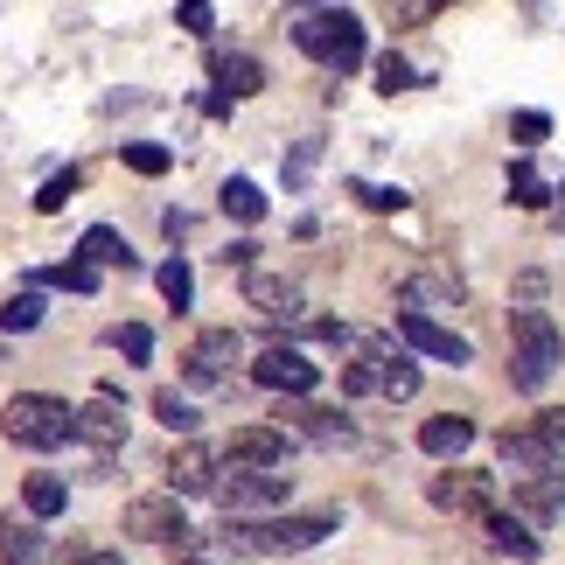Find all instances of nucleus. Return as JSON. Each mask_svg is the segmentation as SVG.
Listing matches in <instances>:
<instances>
[{
    "mask_svg": "<svg viewBox=\"0 0 565 565\" xmlns=\"http://www.w3.org/2000/svg\"><path fill=\"white\" fill-rule=\"evenodd\" d=\"M175 21H182V29H189V35H210V21H216V14L203 8V0H189V8H182Z\"/></svg>",
    "mask_w": 565,
    "mask_h": 565,
    "instance_id": "38",
    "label": "nucleus"
},
{
    "mask_svg": "<svg viewBox=\"0 0 565 565\" xmlns=\"http://www.w3.org/2000/svg\"><path fill=\"white\" fill-rule=\"evenodd\" d=\"M154 287H161V300H168L175 315H182L189 300H195V273H189V258H182V252H175V258H168V266L154 273Z\"/></svg>",
    "mask_w": 565,
    "mask_h": 565,
    "instance_id": "25",
    "label": "nucleus"
},
{
    "mask_svg": "<svg viewBox=\"0 0 565 565\" xmlns=\"http://www.w3.org/2000/svg\"><path fill=\"white\" fill-rule=\"evenodd\" d=\"M482 531H489V545L503 552V558H516V565H531V558H537V537H531L524 524H516V516L495 510V516H482Z\"/></svg>",
    "mask_w": 565,
    "mask_h": 565,
    "instance_id": "22",
    "label": "nucleus"
},
{
    "mask_svg": "<svg viewBox=\"0 0 565 565\" xmlns=\"http://www.w3.org/2000/svg\"><path fill=\"white\" fill-rule=\"evenodd\" d=\"M77 440H84V447H98V454L126 447V398H119V384H105L98 398L77 412Z\"/></svg>",
    "mask_w": 565,
    "mask_h": 565,
    "instance_id": "12",
    "label": "nucleus"
},
{
    "mask_svg": "<svg viewBox=\"0 0 565 565\" xmlns=\"http://www.w3.org/2000/svg\"><path fill=\"white\" fill-rule=\"evenodd\" d=\"M273 426L287 433V440H315V447H350V440H356V426L342 419V412H329V405H308V398H279Z\"/></svg>",
    "mask_w": 565,
    "mask_h": 565,
    "instance_id": "7",
    "label": "nucleus"
},
{
    "mask_svg": "<svg viewBox=\"0 0 565 565\" xmlns=\"http://www.w3.org/2000/svg\"><path fill=\"white\" fill-rule=\"evenodd\" d=\"M537 426H545V433H552V447L565 454V405H558V412H545V419H537Z\"/></svg>",
    "mask_w": 565,
    "mask_h": 565,
    "instance_id": "39",
    "label": "nucleus"
},
{
    "mask_svg": "<svg viewBox=\"0 0 565 565\" xmlns=\"http://www.w3.org/2000/svg\"><path fill=\"white\" fill-rule=\"evenodd\" d=\"M398 342H405V350H419V356H433V363H454V371L468 363V342L454 335V329H440L433 315H405L398 308Z\"/></svg>",
    "mask_w": 565,
    "mask_h": 565,
    "instance_id": "13",
    "label": "nucleus"
},
{
    "mask_svg": "<svg viewBox=\"0 0 565 565\" xmlns=\"http://www.w3.org/2000/svg\"><path fill=\"white\" fill-rule=\"evenodd\" d=\"M216 203H224V216H237V224H258V216H266V195H258V182H245V175H231Z\"/></svg>",
    "mask_w": 565,
    "mask_h": 565,
    "instance_id": "24",
    "label": "nucleus"
},
{
    "mask_svg": "<svg viewBox=\"0 0 565 565\" xmlns=\"http://www.w3.org/2000/svg\"><path fill=\"white\" fill-rule=\"evenodd\" d=\"M168 161H175V154L154 147V140H134V147H126V168H134V175H168Z\"/></svg>",
    "mask_w": 565,
    "mask_h": 565,
    "instance_id": "31",
    "label": "nucleus"
},
{
    "mask_svg": "<svg viewBox=\"0 0 565 565\" xmlns=\"http://www.w3.org/2000/svg\"><path fill=\"white\" fill-rule=\"evenodd\" d=\"M426 495H433V510H447V516H495V482L489 475H475V468H447V475H433L426 482Z\"/></svg>",
    "mask_w": 565,
    "mask_h": 565,
    "instance_id": "8",
    "label": "nucleus"
},
{
    "mask_svg": "<svg viewBox=\"0 0 565 565\" xmlns=\"http://www.w3.org/2000/svg\"><path fill=\"white\" fill-rule=\"evenodd\" d=\"M329 531H335V516H329V510L258 516V524H224V531H216V552H224V558H237V552H258V558H294V552H315Z\"/></svg>",
    "mask_w": 565,
    "mask_h": 565,
    "instance_id": "1",
    "label": "nucleus"
},
{
    "mask_svg": "<svg viewBox=\"0 0 565 565\" xmlns=\"http://www.w3.org/2000/svg\"><path fill=\"white\" fill-rule=\"evenodd\" d=\"M294 42L308 50L321 71H356L363 56V14H350V8H315V14H300L294 21Z\"/></svg>",
    "mask_w": 565,
    "mask_h": 565,
    "instance_id": "4",
    "label": "nucleus"
},
{
    "mask_svg": "<svg viewBox=\"0 0 565 565\" xmlns=\"http://www.w3.org/2000/svg\"><path fill=\"white\" fill-rule=\"evenodd\" d=\"M342 391H350V398H363V391H384V356H377V350L350 356V363H342Z\"/></svg>",
    "mask_w": 565,
    "mask_h": 565,
    "instance_id": "26",
    "label": "nucleus"
},
{
    "mask_svg": "<svg viewBox=\"0 0 565 565\" xmlns=\"http://www.w3.org/2000/svg\"><path fill=\"white\" fill-rule=\"evenodd\" d=\"M21 510H29L35 524L63 516V510H71V489H63V475H29V482H21Z\"/></svg>",
    "mask_w": 565,
    "mask_h": 565,
    "instance_id": "21",
    "label": "nucleus"
},
{
    "mask_svg": "<svg viewBox=\"0 0 565 565\" xmlns=\"http://www.w3.org/2000/svg\"><path fill=\"white\" fill-rule=\"evenodd\" d=\"M71 189H77V168H63V175H50V182L35 189V210H42V216H56L63 203H71Z\"/></svg>",
    "mask_w": 565,
    "mask_h": 565,
    "instance_id": "33",
    "label": "nucleus"
},
{
    "mask_svg": "<svg viewBox=\"0 0 565 565\" xmlns=\"http://www.w3.org/2000/svg\"><path fill=\"white\" fill-rule=\"evenodd\" d=\"M245 356V342H237V329H203L195 335V350H189V384H224V371Z\"/></svg>",
    "mask_w": 565,
    "mask_h": 565,
    "instance_id": "14",
    "label": "nucleus"
},
{
    "mask_svg": "<svg viewBox=\"0 0 565 565\" xmlns=\"http://www.w3.org/2000/svg\"><path fill=\"white\" fill-rule=\"evenodd\" d=\"M405 84H412V63H405L398 50L377 56V92H405Z\"/></svg>",
    "mask_w": 565,
    "mask_h": 565,
    "instance_id": "35",
    "label": "nucleus"
},
{
    "mask_svg": "<svg viewBox=\"0 0 565 565\" xmlns=\"http://www.w3.org/2000/svg\"><path fill=\"white\" fill-rule=\"evenodd\" d=\"M315 377H321V371H315V363L300 356V350H287V342H273V350L252 363V384L279 391V398H308V391H315Z\"/></svg>",
    "mask_w": 565,
    "mask_h": 565,
    "instance_id": "10",
    "label": "nucleus"
},
{
    "mask_svg": "<svg viewBox=\"0 0 565 565\" xmlns=\"http://www.w3.org/2000/svg\"><path fill=\"white\" fill-rule=\"evenodd\" d=\"M245 308H258L266 321H294L300 315V287L294 279H279V273H245Z\"/></svg>",
    "mask_w": 565,
    "mask_h": 565,
    "instance_id": "16",
    "label": "nucleus"
},
{
    "mask_svg": "<svg viewBox=\"0 0 565 565\" xmlns=\"http://www.w3.org/2000/svg\"><path fill=\"white\" fill-rule=\"evenodd\" d=\"M468 440H475V419H468V412H440V419L419 426V447L433 454V461H461Z\"/></svg>",
    "mask_w": 565,
    "mask_h": 565,
    "instance_id": "18",
    "label": "nucleus"
},
{
    "mask_svg": "<svg viewBox=\"0 0 565 565\" xmlns=\"http://www.w3.org/2000/svg\"><path fill=\"white\" fill-rule=\"evenodd\" d=\"M558 356H565L558 321L545 308H516L510 315V384L516 391H545L552 371H558Z\"/></svg>",
    "mask_w": 565,
    "mask_h": 565,
    "instance_id": "2",
    "label": "nucleus"
},
{
    "mask_svg": "<svg viewBox=\"0 0 565 565\" xmlns=\"http://www.w3.org/2000/svg\"><path fill=\"white\" fill-rule=\"evenodd\" d=\"M495 454H503V468L516 475V482H524V475H552L558 461H565V454L552 447V433L545 426H503V433H495Z\"/></svg>",
    "mask_w": 565,
    "mask_h": 565,
    "instance_id": "9",
    "label": "nucleus"
},
{
    "mask_svg": "<svg viewBox=\"0 0 565 565\" xmlns=\"http://www.w3.org/2000/svg\"><path fill=\"white\" fill-rule=\"evenodd\" d=\"M510 203H516V210H545V203H552V195H545V175H537L531 161L510 168Z\"/></svg>",
    "mask_w": 565,
    "mask_h": 565,
    "instance_id": "27",
    "label": "nucleus"
},
{
    "mask_svg": "<svg viewBox=\"0 0 565 565\" xmlns=\"http://www.w3.org/2000/svg\"><path fill=\"white\" fill-rule=\"evenodd\" d=\"M510 503L537 516V524H552V516H565V475H524V482H510Z\"/></svg>",
    "mask_w": 565,
    "mask_h": 565,
    "instance_id": "17",
    "label": "nucleus"
},
{
    "mask_svg": "<svg viewBox=\"0 0 565 565\" xmlns=\"http://www.w3.org/2000/svg\"><path fill=\"white\" fill-rule=\"evenodd\" d=\"M113 342H119V356H126V363H147V356H154V329H140V321L113 329Z\"/></svg>",
    "mask_w": 565,
    "mask_h": 565,
    "instance_id": "34",
    "label": "nucleus"
},
{
    "mask_svg": "<svg viewBox=\"0 0 565 565\" xmlns=\"http://www.w3.org/2000/svg\"><path fill=\"white\" fill-rule=\"evenodd\" d=\"M35 321H42V294H14L8 308H0V329H8V335H21V329H35Z\"/></svg>",
    "mask_w": 565,
    "mask_h": 565,
    "instance_id": "30",
    "label": "nucleus"
},
{
    "mask_svg": "<svg viewBox=\"0 0 565 565\" xmlns=\"http://www.w3.org/2000/svg\"><path fill=\"white\" fill-rule=\"evenodd\" d=\"M210 77L224 84V98H252L258 84H266V71H258V56H216Z\"/></svg>",
    "mask_w": 565,
    "mask_h": 565,
    "instance_id": "23",
    "label": "nucleus"
},
{
    "mask_svg": "<svg viewBox=\"0 0 565 565\" xmlns=\"http://www.w3.org/2000/svg\"><path fill=\"white\" fill-rule=\"evenodd\" d=\"M0 433L29 454H56L63 440H77V405L50 398V391H14L8 412H0Z\"/></svg>",
    "mask_w": 565,
    "mask_h": 565,
    "instance_id": "3",
    "label": "nucleus"
},
{
    "mask_svg": "<svg viewBox=\"0 0 565 565\" xmlns=\"http://www.w3.org/2000/svg\"><path fill=\"white\" fill-rule=\"evenodd\" d=\"M287 489H294V475H279V468H224L216 475V510H224V524L237 516V524H258L266 510L287 503Z\"/></svg>",
    "mask_w": 565,
    "mask_h": 565,
    "instance_id": "5",
    "label": "nucleus"
},
{
    "mask_svg": "<svg viewBox=\"0 0 565 565\" xmlns=\"http://www.w3.org/2000/svg\"><path fill=\"white\" fill-rule=\"evenodd\" d=\"M356 195H363V203H371V210H405V189H371V182H363Z\"/></svg>",
    "mask_w": 565,
    "mask_h": 565,
    "instance_id": "37",
    "label": "nucleus"
},
{
    "mask_svg": "<svg viewBox=\"0 0 565 565\" xmlns=\"http://www.w3.org/2000/svg\"><path fill=\"white\" fill-rule=\"evenodd\" d=\"M42 279H50V287H63V294H92V287H98V273L84 266V258H63V266H50Z\"/></svg>",
    "mask_w": 565,
    "mask_h": 565,
    "instance_id": "29",
    "label": "nucleus"
},
{
    "mask_svg": "<svg viewBox=\"0 0 565 565\" xmlns=\"http://www.w3.org/2000/svg\"><path fill=\"white\" fill-rule=\"evenodd\" d=\"M433 300H461V273L426 266V273H412V279H405V315H426Z\"/></svg>",
    "mask_w": 565,
    "mask_h": 565,
    "instance_id": "20",
    "label": "nucleus"
},
{
    "mask_svg": "<svg viewBox=\"0 0 565 565\" xmlns=\"http://www.w3.org/2000/svg\"><path fill=\"white\" fill-rule=\"evenodd\" d=\"M510 134H516V147H537V140L552 134V119H545V113H516V119H510Z\"/></svg>",
    "mask_w": 565,
    "mask_h": 565,
    "instance_id": "36",
    "label": "nucleus"
},
{
    "mask_svg": "<svg viewBox=\"0 0 565 565\" xmlns=\"http://www.w3.org/2000/svg\"><path fill=\"white\" fill-rule=\"evenodd\" d=\"M558 195H565V189H558Z\"/></svg>",
    "mask_w": 565,
    "mask_h": 565,
    "instance_id": "40",
    "label": "nucleus"
},
{
    "mask_svg": "<svg viewBox=\"0 0 565 565\" xmlns=\"http://www.w3.org/2000/svg\"><path fill=\"white\" fill-rule=\"evenodd\" d=\"M154 419H161L168 433H182V440H189V433H195V405L175 398V391H154Z\"/></svg>",
    "mask_w": 565,
    "mask_h": 565,
    "instance_id": "28",
    "label": "nucleus"
},
{
    "mask_svg": "<svg viewBox=\"0 0 565 565\" xmlns=\"http://www.w3.org/2000/svg\"><path fill=\"white\" fill-rule=\"evenodd\" d=\"M412 391H419V363L384 356V398H412Z\"/></svg>",
    "mask_w": 565,
    "mask_h": 565,
    "instance_id": "32",
    "label": "nucleus"
},
{
    "mask_svg": "<svg viewBox=\"0 0 565 565\" xmlns=\"http://www.w3.org/2000/svg\"><path fill=\"white\" fill-rule=\"evenodd\" d=\"M287 461V433L279 426H237L224 447V468H279Z\"/></svg>",
    "mask_w": 565,
    "mask_h": 565,
    "instance_id": "15",
    "label": "nucleus"
},
{
    "mask_svg": "<svg viewBox=\"0 0 565 565\" xmlns=\"http://www.w3.org/2000/svg\"><path fill=\"white\" fill-rule=\"evenodd\" d=\"M77 258H84V266H119V273H134V245H126V237L113 231V224H92V231H84L77 237Z\"/></svg>",
    "mask_w": 565,
    "mask_h": 565,
    "instance_id": "19",
    "label": "nucleus"
},
{
    "mask_svg": "<svg viewBox=\"0 0 565 565\" xmlns=\"http://www.w3.org/2000/svg\"><path fill=\"white\" fill-rule=\"evenodd\" d=\"M216 475H224V454H210L203 440H182L175 454H168V495H210L216 489Z\"/></svg>",
    "mask_w": 565,
    "mask_h": 565,
    "instance_id": "11",
    "label": "nucleus"
},
{
    "mask_svg": "<svg viewBox=\"0 0 565 565\" xmlns=\"http://www.w3.org/2000/svg\"><path fill=\"white\" fill-rule=\"evenodd\" d=\"M119 531L134 545H189V524H182V503L175 495H134L119 516Z\"/></svg>",
    "mask_w": 565,
    "mask_h": 565,
    "instance_id": "6",
    "label": "nucleus"
}]
</instances>
